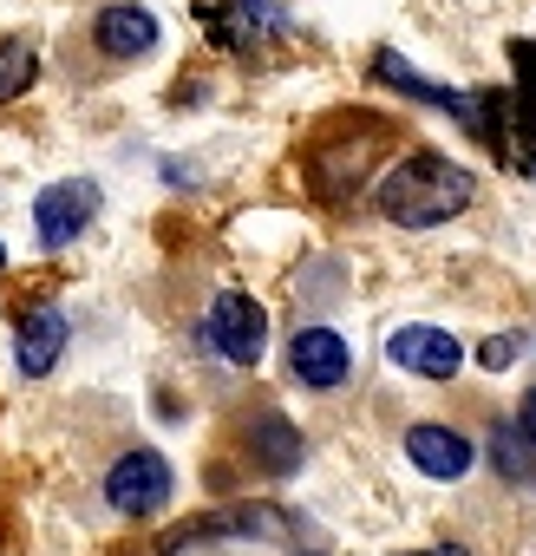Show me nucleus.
<instances>
[{
    "label": "nucleus",
    "mask_w": 536,
    "mask_h": 556,
    "mask_svg": "<svg viewBox=\"0 0 536 556\" xmlns=\"http://www.w3.org/2000/svg\"><path fill=\"white\" fill-rule=\"evenodd\" d=\"M471 197H477L471 170H464V164H451V157H438V151H412V157H399V164L380 177V190H373L380 216H386V223H399V229L451 223L458 210H471Z\"/></svg>",
    "instance_id": "obj_1"
},
{
    "label": "nucleus",
    "mask_w": 536,
    "mask_h": 556,
    "mask_svg": "<svg viewBox=\"0 0 536 556\" xmlns=\"http://www.w3.org/2000/svg\"><path fill=\"white\" fill-rule=\"evenodd\" d=\"M170 491H177V471H170V458L151 452V445L125 452V458L105 471V504H112L118 517H157V510L170 504Z\"/></svg>",
    "instance_id": "obj_2"
},
{
    "label": "nucleus",
    "mask_w": 536,
    "mask_h": 556,
    "mask_svg": "<svg viewBox=\"0 0 536 556\" xmlns=\"http://www.w3.org/2000/svg\"><path fill=\"white\" fill-rule=\"evenodd\" d=\"M203 334H209V348H216L229 367H255V361H261V348H268V315H261V302H255V295L222 289V295L209 302Z\"/></svg>",
    "instance_id": "obj_3"
},
{
    "label": "nucleus",
    "mask_w": 536,
    "mask_h": 556,
    "mask_svg": "<svg viewBox=\"0 0 536 556\" xmlns=\"http://www.w3.org/2000/svg\"><path fill=\"white\" fill-rule=\"evenodd\" d=\"M99 216V184L92 177H60L34 197V236L40 249H66L86 223Z\"/></svg>",
    "instance_id": "obj_4"
},
{
    "label": "nucleus",
    "mask_w": 536,
    "mask_h": 556,
    "mask_svg": "<svg viewBox=\"0 0 536 556\" xmlns=\"http://www.w3.org/2000/svg\"><path fill=\"white\" fill-rule=\"evenodd\" d=\"M386 361L419 374V380H451L464 367V348L451 328H432V321H412V328H393L386 334Z\"/></svg>",
    "instance_id": "obj_5"
},
{
    "label": "nucleus",
    "mask_w": 536,
    "mask_h": 556,
    "mask_svg": "<svg viewBox=\"0 0 536 556\" xmlns=\"http://www.w3.org/2000/svg\"><path fill=\"white\" fill-rule=\"evenodd\" d=\"M289 374H295L302 387H315V393L347 387V374H354L347 334H334V328H302V334L289 341Z\"/></svg>",
    "instance_id": "obj_6"
},
{
    "label": "nucleus",
    "mask_w": 536,
    "mask_h": 556,
    "mask_svg": "<svg viewBox=\"0 0 536 556\" xmlns=\"http://www.w3.org/2000/svg\"><path fill=\"white\" fill-rule=\"evenodd\" d=\"M406 458H412L425 478L458 484V478L477 465V445H471L464 432H451V426H412V432H406Z\"/></svg>",
    "instance_id": "obj_7"
},
{
    "label": "nucleus",
    "mask_w": 536,
    "mask_h": 556,
    "mask_svg": "<svg viewBox=\"0 0 536 556\" xmlns=\"http://www.w3.org/2000/svg\"><path fill=\"white\" fill-rule=\"evenodd\" d=\"M92 40H99L105 60H138V53L157 47V14L138 8V0H118V8H105V14L92 21Z\"/></svg>",
    "instance_id": "obj_8"
},
{
    "label": "nucleus",
    "mask_w": 536,
    "mask_h": 556,
    "mask_svg": "<svg viewBox=\"0 0 536 556\" xmlns=\"http://www.w3.org/2000/svg\"><path fill=\"white\" fill-rule=\"evenodd\" d=\"M289 530H295L289 510H276V504H242V510H216V517L177 530V543H209V536H261V543H282Z\"/></svg>",
    "instance_id": "obj_9"
},
{
    "label": "nucleus",
    "mask_w": 536,
    "mask_h": 556,
    "mask_svg": "<svg viewBox=\"0 0 536 556\" xmlns=\"http://www.w3.org/2000/svg\"><path fill=\"white\" fill-rule=\"evenodd\" d=\"M66 315L60 308H34L27 321H21V334H14V361H21V374L27 380H40V374H53L60 367V354H66Z\"/></svg>",
    "instance_id": "obj_10"
},
{
    "label": "nucleus",
    "mask_w": 536,
    "mask_h": 556,
    "mask_svg": "<svg viewBox=\"0 0 536 556\" xmlns=\"http://www.w3.org/2000/svg\"><path fill=\"white\" fill-rule=\"evenodd\" d=\"M242 445H248V458H255L261 471H295V465H302V432H295L282 413H255L248 432H242Z\"/></svg>",
    "instance_id": "obj_11"
},
{
    "label": "nucleus",
    "mask_w": 536,
    "mask_h": 556,
    "mask_svg": "<svg viewBox=\"0 0 536 556\" xmlns=\"http://www.w3.org/2000/svg\"><path fill=\"white\" fill-rule=\"evenodd\" d=\"M34 79H40V47L27 34H8L0 40V105H14Z\"/></svg>",
    "instance_id": "obj_12"
},
{
    "label": "nucleus",
    "mask_w": 536,
    "mask_h": 556,
    "mask_svg": "<svg viewBox=\"0 0 536 556\" xmlns=\"http://www.w3.org/2000/svg\"><path fill=\"white\" fill-rule=\"evenodd\" d=\"M222 27H229V40H261V34H282V14L268 8V0H222V14H216Z\"/></svg>",
    "instance_id": "obj_13"
},
{
    "label": "nucleus",
    "mask_w": 536,
    "mask_h": 556,
    "mask_svg": "<svg viewBox=\"0 0 536 556\" xmlns=\"http://www.w3.org/2000/svg\"><path fill=\"white\" fill-rule=\"evenodd\" d=\"M529 458H536V452L523 445V432H516V426H510V432H503V426L490 432V465H497V478L529 484V478H536V465H529Z\"/></svg>",
    "instance_id": "obj_14"
},
{
    "label": "nucleus",
    "mask_w": 536,
    "mask_h": 556,
    "mask_svg": "<svg viewBox=\"0 0 536 556\" xmlns=\"http://www.w3.org/2000/svg\"><path fill=\"white\" fill-rule=\"evenodd\" d=\"M516 348H523V341H516V334H497V341H484V354H477V361H484V367H490V374H503V367H510V361H516Z\"/></svg>",
    "instance_id": "obj_15"
},
{
    "label": "nucleus",
    "mask_w": 536,
    "mask_h": 556,
    "mask_svg": "<svg viewBox=\"0 0 536 556\" xmlns=\"http://www.w3.org/2000/svg\"><path fill=\"white\" fill-rule=\"evenodd\" d=\"M516 432H523V445L536 452V393H523V406H516Z\"/></svg>",
    "instance_id": "obj_16"
},
{
    "label": "nucleus",
    "mask_w": 536,
    "mask_h": 556,
    "mask_svg": "<svg viewBox=\"0 0 536 556\" xmlns=\"http://www.w3.org/2000/svg\"><path fill=\"white\" fill-rule=\"evenodd\" d=\"M406 556H438V549H406Z\"/></svg>",
    "instance_id": "obj_17"
},
{
    "label": "nucleus",
    "mask_w": 536,
    "mask_h": 556,
    "mask_svg": "<svg viewBox=\"0 0 536 556\" xmlns=\"http://www.w3.org/2000/svg\"><path fill=\"white\" fill-rule=\"evenodd\" d=\"M0 268H8V242H0Z\"/></svg>",
    "instance_id": "obj_18"
}]
</instances>
